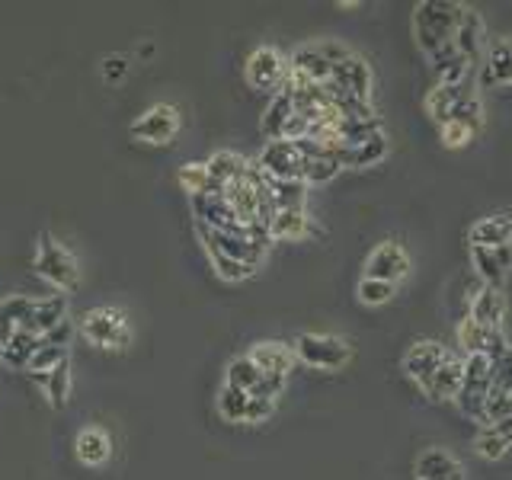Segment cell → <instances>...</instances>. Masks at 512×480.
<instances>
[{
    "instance_id": "6da1fadb",
    "label": "cell",
    "mask_w": 512,
    "mask_h": 480,
    "mask_svg": "<svg viewBox=\"0 0 512 480\" xmlns=\"http://www.w3.org/2000/svg\"><path fill=\"white\" fill-rule=\"evenodd\" d=\"M471 4H458V0H420L413 7L410 26H413V39L420 45V52L432 58L442 52L445 45H455V32L468 13Z\"/></svg>"
},
{
    "instance_id": "7a4b0ae2",
    "label": "cell",
    "mask_w": 512,
    "mask_h": 480,
    "mask_svg": "<svg viewBox=\"0 0 512 480\" xmlns=\"http://www.w3.org/2000/svg\"><path fill=\"white\" fill-rule=\"evenodd\" d=\"M80 333L96 349H128L132 346V324H128L125 311L103 304V308H90L80 317Z\"/></svg>"
},
{
    "instance_id": "3957f363",
    "label": "cell",
    "mask_w": 512,
    "mask_h": 480,
    "mask_svg": "<svg viewBox=\"0 0 512 480\" xmlns=\"http://www.w3.org/2000/svg\"><path fill=\"white\" fill-rule=\"evenodd\" d=\"M32 269H36L48 285H55L58 292H74L80 282L74 253L64 247L55 234L39 237V250H36V260H32Z\"/></svg>"
},
{
    "instance_id": "277c9868",
    "label": "cell",
    "mask_w": 512,
    "mask_h": 480,
    "mask_svg": "<svg viewBox=\"0 0 512 480\" xmlns=\"http://www.w3.org/2000/svg\"><path fill=\"white\" fill-rule=\"evenodd\" d=\"M295 362H304L308 368H320V372H340L352 359V346L343 336L333 333H301L292 343Z\"/></svg>"
},
{
    "instance_id": "5b68a950",
    "label": "cell",
    "mask_w": 512,
    "mask_h": 480,
    "mask_svg": "<svg viewBox=\"0 0 512 480\" xmlns=\"http://www.w3.org/2000/svg\"><path fill=\"white\" fill-rule=\"evenodd\" d=\"M490 384H493V359L487 356H464L461 359V391L455 397V404L461 407L464 416L480 423L490 400Z\"/></svg>"
},
{
    "instance_id": "8992f818",
    "label": "cell",
    "mask_w": 512,
    "mask_h": 480,
    "mask_svg": "<svg viewBox=\"0 0 512 480\" xmlns=\"http://www.w3.org/2000/svg\"><path fill=\"white\" fill-rule=\"evenodd\" d=\"M327 93L333 103L356 100V103H372V68L359 55H346L343 61L333 64Z\"/></svg>"
},
{
    "instance_id": "52a82bcc",
    "label": "cell",
    "mask_w": 512,
    "mask_h": 480,
    "mask_svg": "<svg viewBox=\"0 0 512 480\" xmlns=\"http://www.w3.org/2000/svg\"><path fill=\"white\" fill-rule=\"evenodd\" d=\"M176 132H180V109L170 103H154L148 112H141V116L128 125V135L135 141L154 144V148L170 144L176 138Z\"/></svg>"
},
{
    "instance_id": "ba28073f",
    "label": "cell",
    "mask_w": 512,
    "mask_h": 480,
    "mask_svg": "<svg viewBox=\"0 0 512 480\" xmlns=\"http://www.w3.org/2000/svg\"><path fill=\"white\" fill-rule=\"evenodd\" d=\"M256 170H260L266 180L272 183H288V180H301V170H304V157L298 154L295 141H266V148L256 157Z\"/></svg>"
},
{
    "instance_id": "9c48e42d",
    "label": "cell",
    "mask_w": 512,
    "mask_h": 480,
    "mask_svg": "<svg viewBox=\"0 0 512 480\" xmlns=\"http://www.w3.org/2000/svg\"><path fill=\"white\" fill-rule=\"evenodd\" d=\"M285 77H288V61L282 58L279 48H272V45L253 48L247 58V84L253 90H263V93L276 90L279 93L285 87Z\"/></svg>"
},
{
    "instance_id": "30bf717a",
    "label": "cell",
    "mask_w": 512,
    "mask_h": 480,
    "mask_svg": "<svg viewBox=\"0 0 512 480\" xmlns=\"http://www.w3.org/2000/svg\"><path fill=\"white\" fill-rule=\"evenodd\" d=\"M410 253L397 244V240H384V244H378L372 253H368L365 260V279H378V282H404L410 276Z\"/></svg>"
},
{
    "instance_id": "8fae6325",
    "label": "cell",
    "mask_w": 512,
    "mask_h": 480,
    "mask_svg": "<svg viewBox=\"0 0 512 480\" xmlns=\"http://www.w3.org/2000/svg\"><path fill=\"white\" fill-rule=\"evenodd\" d=\"M272 410H276L272 400H260L234 388H221L218 394V413L224 423H263L272 416Z\"/></svg>"
},
{
    "instance_id": "7c38bea8",
    "label": "cell",
    "mask_w": 512,
    "mask_h": 480,
    "mask_svg": "<svg viewBox=\"0 0 512 480\" xmlns=\"http://www.w3.org/2000/svg\"><path fill=\"white\" fill-rule=\"evenodd\" d=\"M458 346L464 356H487V359H496L503 349H509V336L506 330H490V327H480L474 320L464 317L458 324Z\"/></svg>"
},
{
    "instance_id": "4fadbf2b",
    "label": "cell",
    "mask_w": 512,
    "mask_h": 480,
    "mask_svg": "<svg viewBox=\"0 0 512 480\" xmlns=\"http://www.w3.org/2000/svg\"><path fill=\"white\" fill-rule=\"evenodd\" d=\"M448 359V349L436 340H416L407 352H404V375L416 384V388H423V384L436 375V368Z\"/></svg>"
},
{
    "instance_id": "5bb4252c",
    "label": "cell",
    "mask_w": 512,
    "mask_h": 480,
    "mask_svg": "<svg viewBox=\"0 0 512 480\" xmlns=\"http://www.w3.org/2000/svg\"><path fill=\"white\" fill-rule=\"evenodd\" d=\"M471 253V266L480 276V282L490 285V288H503L509 279V269H512V244L503 247H468Z\"/></svg>"
},
{
    "instance_id": "9a60e30c",
    "label": "cell",
    "mask_w": 512,
    "mask_h": 480,
    "mask_svg": "<svg viewBox=\"0 0 512 480\" xmlns=\"http://www.w3.org/2000/svg\"><path fill=\"white\" fill-rule=\"evenodd\" d=\"M413 480H464V464L448 448L429 445L413 461Z\"/></svg>"
},
{
    "instance_id": "2e32d148",
    "label": "cell",
    "mask_w": 512,
    "mask_h": 480,
    "mask_svg": "<svg viewBox=\"0 0 512 480\" xmlns=\"http://www.w3.org/2000/svg\"><path fill=\"white\" fill-rule=\"evenodd\" d=\"M468 320H474V324H480V327H490V330H506V295H503V288L480 285L474 292V298H471Z\"/></svg>"
},
{
    "instance_id": "e0dca14e",
    "label": "cell",
    "mask_w": 512,
    "mask_h": 480,
    "mask_svg": "<svg viewBox=\"0 0 512 480\" xmlns=\"http://www.w3.org/2000/svg\"><path fill=\"white\" fill-rule=\"evenodd\" d=\"M247 356H250V362L260 368L266 378H282V381H288V372L295 368V352H292V346H285L279 340L256 343L247 352Z\"/></svg>"
},
{
    "instance_id": "ac0fdd59",
    "label": "cell",
    "mask_w": 512,
    "mask_h": 480,
    "mask_svg": "<svg viewBox=\"0 0 512 480\" xmlns=\"http://www.w3.org/2000/svg\"><path fill=\"white\" fill-rule=\"evenodd\" d=\"M455 48L464 55V61L477 68L480 61H484V52H487V29H484V20H480V13L474 7H468L464 13V20L455 32Z\"/></svg>"
},
{
    "instance_id": "d6986e66",
    "label": "cell",
    "mask_w": 512,
    "mask_h": 480,
    "mask_svg": "<svg viewBox=\"0 0 512 480\" xmlns=\"http://www.w3.org/2000/svg\"><path fill=\"white\" fill-rule=\"evenodd\" d=\"M480 84L484 87H512V39H500L480 61Z\"/></svg>"
},
{
    "instance_id": "ffe728a7",
    "label": "cell",
    "mask_w": 512,
    "mask_h": 480,
    "mask_svg": "<svg viewBox=\"0 0 512 480\" xmlns=\"http://www.w3.org/2000/svg\"><path fill=\"white\" fill-rule=\"evenodd\" d=\"M336 160H340V167H352V170H362V167H375L381 164L384 157H388V135L384 132H375L368 135L365 141L352 144V148H340L333 154Z\"/></svg>"
},
{
    "instance_id": "44dd1931",
    "label": "cell",
    "mask_w": 512,
    "mask_h": 480,
    "mask_svg": "<svg viewBox=\"0 0 512 480\" xmlns=\"http://www.w3.org/2000/svg\"><path fill=\"white\" fill-rule=\"evenodd\" d=\"M74 455L80 464H87V468H100L112 458V439L103 426H84L77 432L74 439Z\"/></svg>"
},
{
    "instance_id": "7402d4cb",
    "label": "cell",
    "mask_w": 512,
    "mask_h": 480,
    "mask_svg": "<svg viewBox=\"0 0 512 480\" xmlns=\"http://www.w3.org/2000/svg\"><path fill=\"white\" fill-rule=\"evenodd\" d=\"M471 93H477V90H471V84H436L429 93H426V112H429V119L436 122V125H442V122H448V116L468 100Z\"/></svg>"
},
{
    "instance_id": "603a6c76",
    "label": "cell",
    "mask_w": 512,
    "mask_h": 480,
    "mask_svg": "<svg viewBox=\"0 0 512 480\" xmlns=\"http://www.w3.org/2000/svg\"><path fill=\"white\" fill-rule=\"evenodd\" d=\"M420 391L429 400H436V404H445V400L458 397V391H461V359L455 356V352H448V359L436 368V375H432Z\"/></svg>"
},
{
    "instance_id": "cb8c5ba5",
    "label": "cell",
    "mask_w": 512,
    "mask_h": 480,
    "mask_svg": "<svg viewBox=\"0 0 512 480\" xmlns=\"http://www.w3.org/2000/svg\"><path fill=\"white\" fill-rule=\"evenodd\" d=\"M512 244V218L509 215H484L468 228V247H503Z\"/></svg>"
},
{
    "instance_id": "d4e9b609",
    "label": "cell",
    "mask_w": 512,
    "mask_h": 480,
    "mask_svg": "<svg viewBox=\"0 0 512 480\" xmlns=\"http://www.w3.org/2000/svg\"><path fill=\"white\" fill-rule=\"evenodd\" d=\"M68 320V298L64 295H52V298H36L32 301V311L26 320V330H32L36 336L52 333L58 324Z\"/></svg>"
},
{
    "instance_id": "484cf974",
    "label": "cell",
    "mask_w": 512,
    "mask_h": 480,
    "mask_svg": "<svg viewBox=\"0 0 512 480\" xmlns=\"http://www.w3.org/2000/svg\"><path fill=\"white\" fill-rule=\"evenodd\" d=\"M247 160L234 154V151H218L205 160V170H208V180H212V186H208V192H224L231 183H237L240 176L247 173Z\"/></svg>"
},
{
    "instance_id": "4316f807",
    "label": "cell",
    "mask_w": 512,
    "mask_h": 480,
    "mask_svg": "<svg viewBox=\"0 0 512 480\" xmlns=\"http://www.w3.org/2000/svg\"><path fill=\"white\" fill-rule=\"evenodd\" d=\"M474 448H477V455L484 461H500L512 448V416H506V420H500V423L480 426Z\"/></svg>"
},
{
    "instance_id": "83f0119b",
    "label": "cell",
    "mask_w": 512,
    "mask_h": 480,
    "mask_svg": "<svg viewBox=\"0 0 512 480\" xmlns=\"http://www.w3.org/2000/svg\"><path fill=\"white\" fill-rule=\"evenodd\" d=\"M266 231H269V240H301L311 234V218L304 208H295V212H272Z\"/></svg>"
},
{
    "instance_id": "f1b7e54d",
    "label": "cell",
    "mask_w": 512,
    "mask_h": 480,
    "mask_svg": "<svg viewBox=\"0 0 512 480\" xmlns=\"http://www.w3.org/2000/svg\"><path fill=\"white\" fill-rule=\"evenodd\" d=\"M32 381L39 384L45 400L52 404L55 410L61 407H68V397H71V365L68 362H61L55 365L52 372H45V375H32Z\"/></svg>"
},
{
    "instance_id": "f546056e",
    "label": "cell",
    "mask_w": 512,
    "mask_h": 480,
    "mask_svg": "<svg viewBox=\"0 0 512 480\" xmlns=\"http://www.w3.org/2000/svg\"><path fill=\"white\" fill-rule=\"evenodd\" d=\"M292 116H295V100H292V93L282 87L276 96H272V103H269L266 116H263V135L269 141L282 138L285 135V125L292 122Z\"/></svg>"
},
{
    "instance_id": "4dcf8cb0",
    "label": "cell",
    "mask_w": 512,
    "mask_h": 480,
    "mask_svg": "<svg viewBox=\"0 0 512 480\" xmlns=\"http://www.w3.org/2000/svg\"><path fill=\"white\" fill-rule=\"evenodd\" d=\"M32 301L36 298H29V295H10V298L0 301V343H7L16 330L26 327Z\"/></svg>"
},
{
    "instance_id": "1f68e13d",
    "label": "cell",
    "mask_w": 512,
    "mask_h": 480,
    "mask_svg": "<svg viewBox=\"0 0 512 480\" xmlns=\"http://www.w3.org/2000/svg\"><path fill=\"white\" fill-rule=\"evenodd\" d=\"M263 372L250 362V356H237L224 368V388L244 391V394H256V388L263 384Z\"/></svg>"
},
{
    "instance_id": "d6a6232c",
    "label": "cell",
    "mask_w": 512,
    "mask_h": 480,
    "mask_svg": "<svg viewBox=\"0 0 512 480\" xmlns=\"http://www.w3.org/2000/svg\"><path fill=\"white\" fill-rule=\"evenodd\" d=\"M39 346H42V336H36V333L26 330V327H20L4 343V356H0V359H4L10 368H26L29 359L39 352Z\"/></svg>"
},
{
    "instance_id": "836d02e7",
    "label": "cell",
    "mask_w": 512,
    "mask_h": 480,
    "mask_svg": "<svg viewBox=\"0 0 512 480\" xmlns=\"http://www.w3.org/2000/svg\"><path fill=\"white\" fill-rule=\"evenodd\" d=\"M266 186H269V199L276 212H295V208H304V202H308V186L301 180H288V183L266 180Z\"/></svg>"
},
{
    "instance_id": "e575fe53",
    "label": "cell",
    "mask_w": 512,
    "mask_h": 480,
    "mask_svg": "<svg viewBox=\"0 0 512 480\" xmlns=\"http://www.w3.org/2000/svg\"><path fill=\"white\" fill-rule=\"evenodd\" d=\"M480 128H484V125L448 119V122L439 125V141H442V148H448V151H461V148H468V144L480 135Z\"/></svg>"
},
{
    "instance_id": "d590c367",
    "label": "cell",
    "mask_w": 512,
    "mask_h": 480,
    "mask_svg": "<svg viewBox=\"0 0 512 480\" xmlns=\"http://www.w3.org/2000/svg\"><path fill=\"white\" fill-rule=\"evenodd\" d=\"M340 160L333 154H317V157H304V170H301V183L304 186H320L330 183L336 173H340Z\"/></svg>"
},
{
    "instance_id": "8d00e7d4",
    "label": "cell",
    "mask_w": 512,
    "mask_h": 480,
    "mask_svg": "<svg viewBox=\"0 0 512 480\" xmlns=\"http://www.w3.org/2000/svg\"><path fill=\"white\" fill-rule=\"evenodd\" d=\"M394 295H397V285H391V282H378V279L362 276L356 285V298L365 304V308H381V304H388Z\"/></svg>"
},
{
    "instance_id": "74e56055",
    "label": "cell",
    "mask_w": 512,
    "mask_h": 480,
    "mask_svg": "<svg viewBox=\"0 0 512 480\" xmlns=\"http://www.w3.org/2000/svg\"><path fill=\"white\" fill-rule=\"evenodd\" d=\"M205 247V253H208V260H212V266H215V272L224 279V282H244V279H250L253 276V269L250 266H244V263H237V260H231V256H224V253H218L212 244H202Z\"/></svg>"
},
{
    "instance_id": "f35d334b",
    "label": "cell",
    "mask_w": 512,
    "mask_h": 480,
    "mask_svg": "<svg viewBox=\"0 0 512 480\" xmlns=\"http://www.w3.org/2000/svg\"><path fill=\"white\" fill-rule=\"evenodd\" d=\"M512 394V346L503 349L500 356L493 359V384H490V397H503Z\"/></svg>"
},
{
    "instance_id": "ab89813d",
    "label": "cell",
    "mask_w": 512,
    "mask_h": 480,
    "mask_svg": "<svg viewBox=\"0 0 512 480\" xmlns=\"http://www.w3.org/2000/svg\"><path fill=\"white\" fill-rule=\"evenodd\" d=\"M176 180H180V186L189 192V196H202V192H208V186H212L205 164H183L180 173H176Z\"/></svg>"
},
{
    "instance_id": "60d3db41",
    "label": "cell",
    "mask_w": 512,
    "mask_h": 480,
    "mask_svg": "<svg viewBox=\"0 0 512 480\" xmlns=\"http://www.w3.org/2000/svg\"><path fill=\"white\" fill-rule=\"evenodd\" d=\"M61 362H68V349H58V346H39V352L36 356L29 359V375H45V372H52L55 365H61Z\"/></svg>"
},
{
    "instance_id": "b9f144b4",
    "label": "cell",
    "mask_w": 512,
    "mask_h": 480,
    "mask_svg": "<svg viewBox=\"0 0 512 480\" xmlns=\"http://www.w3.org/2000/svg\"><path fill=\"white\" fill-rule=\"evenodd\" d=\"M100 74H103L106 84H122L125 74H128V58H122V55H109V58H103Z\"/></svg>"
},
{
    "instance_id": "7bdbcfd3",
    "label": "cell",
    "mask_w": 512,
    "mask_h": 480,
    "mask_svg": "<svg viewBox=\"0 0 512 480\" xmlns=\"http://www.w3.org/2000/svg\"><path fill=\"white\" fill-rule=\"evenodd\" d=\"M71 336H74V327H71V320H64V324H58L52 333H45L42 336V343L45 346H58V349H68L71 346Z\"/></svg>"
},
{
    "instance_id": "ee69618b",
    "label": "cell",
    "mask_w": 512,
    "mask_h": 480,
    "mask_svg": "<svg viewBox=\"0 0 512 480\" xmlns=\"http://www.w3.org/2000/svg\"><path fill=\"white\" fill-rule=\"evenodd\" d=\"M0 356H4V343H0Z\"/></svg>"
}]
</instances>
